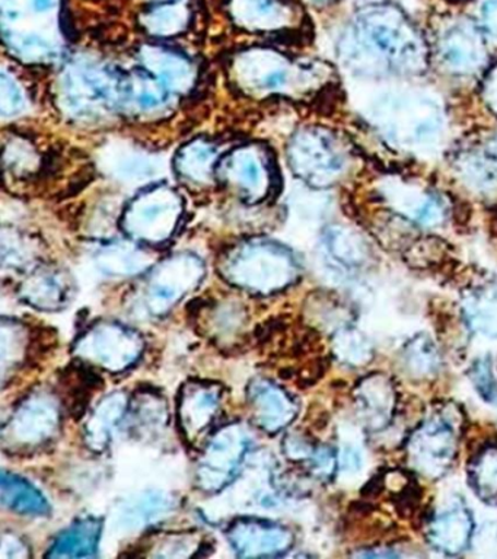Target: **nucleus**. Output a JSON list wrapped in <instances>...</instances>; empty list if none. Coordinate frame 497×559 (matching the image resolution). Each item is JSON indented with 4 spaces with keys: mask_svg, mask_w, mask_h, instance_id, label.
I'll return each instance as SVG.
<instances>
[{
    "mask_svg": "<svg viewBox=\"0 0 497 559\" xmlns=\"http://www.w3.org/2000/svg\"><path fill=\"white\" fill-rule=\"evenodd\" d=\"M347 41L348 61L364 74H417L427 68L425 39L409 17L391 4L362 11Z\"/></svg>",
    "mask_w": 497,
    "mask_h": 559,
    "instance_id": "1",
    "label": "nucleus"
},
{
    "mask_svg": "<svg viewBox=\"0 0 497 559\" xmlns=\"http://www.w3.org/2000/svg\"><path fill=\"white\" fill-rule=\"evenodd\" d=\"M375 120L392 142L427 147L442 133V114L434 99L417 94L392 95L377 105Z\"/></svg>",
    "mask_w": 497,
    "mask_h": 559,
    "instance_id": "2",
    "label": "nucleus"
},
{
    "mask_svg": "<svg viewBox=\"0 0 497 559\" xmlns=\"http://www.w3.org/2000/svg\"><path fill=\"white\" fill-rule=\"evenodd\" d=\"M460 421L455 411H436L423 421L409 441V459L414 469L427 478L447 474L455 459Z\"/></svg>",
    "mask_w": 497,
    "mask_h": 559,
    "instance_id": "3",
    "label": "nucleus"
},
{
    "mask_svg": "<svg viewBox=\"0 0 497 559\" xmlns=\"http://www.w3.org/2000/svg\"><path fill=\"white\" fill-rule=\"evenodd\" d=\"M379 194L392 212L423 226H438L447 217L443 200L426 187L414 186L400 177H388L379 187Z\"/></svg>",
    "mask_w": 497,
    "mask_h": 559,
    "instance_id": "4",
    "label": "nucleus"
},
{
    "mask_svg": "<svg viewBox=\"0 0 497 559\" xmlns=\"http://www.w3.org/2000/svg\"><path fill=\"white\" fill-rule=\"evenodd\" d=\"M438 52L445 68L460 76L478 72L487 57L482 35L465 22L449 26L440 35Z\"/></svg>",
    "mask_w": 497,
    "mask_h": 559,
    "instance_id": "5",
    "label": "nucleus"
},
{
    "mask_svg": "<svg viewBox=\"0 0 497 559\" xmlns=\"http://www.w3.org/2000/svg\"><path fill=\"white\" fill-rule=\"evenodd\" d=\"M356 402L366 427L379 430L390 423L395 406V391L387 376L375 373L362 380Z\"/></svg>",
    "mask_w": 497,
    "mask_h": 559,
    "instance_id": "6",
    "label": "nucleus"
},
{
    "mask_svg": "<svg viewBox=\"0 0 497 559\" xmlns=\"http://www.w3.org/2000/svg\"><path fill=\"white\" fill-rule=\"evenodd\" d=\"M473 536V518L461 506H453L431 520L427 537L440 552L457 555L469 546Z\"/></svg>",
    "mask_w": 497,
    "mask_h": 559,
    "instance_id": "7",
    "label": "nucleus"
},
{
    "mask_svg": "<svg viewBox=\"0 0 497 559\" xmlns=\"http://www.w3.org/2000/svg\"><path fill=\"white\" fill-rule=\"evenodd\" d=\"M464 309L466 321L474 331L490 336V338H496L497 290L495 288H483V290L474 292L465 300Z\"/></svg>",
    "mask_w": 497,
    "mask_h": 559,
    "instance_id": "8",
    "label": "nucleus"
},
{
    "mask_svg": "<svg viewBox=\"0 0 497 559\" xmlns=\"http://www.w3.org/2000/svg\"><path fill=\"white\" fill-rule=\"evenodd\" d=\"M470 479L482 500H497V443H488L475 454L470 466Z\"/></svg>",
    "mask_w": 497,
    "mask_h": 559,
    "instance_id": "9",
    "label": "nucleus"
},
{
    "mask_svg": "<svg viewBox=\"0 0 497 559\" xmlns=\"http://www.w3.org/2000/svg\"><path fill=\"white\" fill-rule=\"evenodd\" d=\"M2 500L12 510L24 514H46L49 506L42 493L25 480L3 474Z\"/></svg>",
    "mask_w": 497,
    "mask_h": 559,
    "instance_id": "10",
    "label": "nucleus"
},
{
    "mask_svg": "<svg viewBox=\"0 0 497 559\" xmlns=\"http://www.w3.org/2000/svg\"><path fill=\"white\" fill-rule=\"evenodd\" d=\"M98 524L91 520L76 524L75 527L69 528L59 537L58 544L55 545V552L50 555H69V557H86L93 554L95 549V540L98 537Z\"/></svg>",
    "mask_w": 497,
    "mask_h": 559,
    "instance_id": "11",
    "label": "nucleus"
},
{
    "mask_svg": "<svg viewBox=\"0 0 497 559\" xmlns=\"http://www.w3.org/2000/svg\"><path fill=\"white\" fill-rule=\"evenodd\" d=\"M404 362L414 378H430L439 369L438 352L427 336H417L405 347Z\"/></svg>",
    "mask_w": 497,
    "mask_h": 559,
    "instance_id": "12",
    "label": "nucleus"
},
{
    "mask_svg": "<svg viewBox=\"0 0 497 559\" xmlns=\"http://www.w3.org/2000/svg\"><path fill=\"white\" fill-rule=\"evenodd\" d=\"M331 252L342 264L364 265L368 261L369 248L364 238L351 229H339L331 234Z\"/></svg>",
    "mask_w": 497,
    "mask_h": 559,
    "instance_id": "13",
    "label": "nucleus"
},
{
    "mask_svg": "<svg viewBox=\"0 0 497 559\" xmlns=\"http://www.w3.org/2000/svg\"><path fill=\"white\" fill-rule=\"evenodd\" d=\"M338 353L352 366H364L372 357V345L357 331H346L338 338Z\"/></svg>",
    "mask_w": 497,
    "mask_h": 559,
    "instance_id": "14",
    "label": "nucleus"
},
{
    "mask_svg": "<svg viewBox=\"0 0 497 559\" xmlns=\"http://www.w3.org/2000/svg\"><path fill=\"white\" fill-rule=\"evenodd\" d=\"M471 379H473L475 388L482 393L484 400L497 402V386L488 361H478L477 365L473 367Z\"/></svg>",
    "mask_w": 497,
    "mask_h": 559,
    "instance_id": "15",
    "label": "nucleus"
},
{
    "mask_svg": "<svg viewBox=\"0 0 497 559\" xmlns=\"http://www.w3.org/2000/svg\"><path fill=\"white\" fill-rule=\"evenodd\" d=\"M480 21L488 35L497 38V0H486L480 9Z\"/></svg>",
    "mask_w": 497,
    "mask_h": 559,
    "instance_id": "16",
    "label": "nucleus"
},
{
    "mask_svg": "<svg viewBox=\"0 0 497 559\" xmlns=\"http://www.w3.org/2000/svg\"><path fill=\"white\" fill-rule=\"evenodd\" d=\"M483 99L487 107L497 116V63L488 70L483 82Z\"/></svg>",
    "mask_w": 497,
    "mask_h": 559,
    "instance_id": "17",
    "label": "nucleus"
},
{
    "mask_svg": "<svg viewBox=\"0 0 497 559\" xmlns=\"http://www.w3.org/2000/svg\"><path fill=\"white\" fill-rule=\"evenodd\" d=\"M283 81H285V73H274L268 79V85L276 86L279 83H283Z\"/></svg>",
    "mask_w": 497,
    "mask_h": 559,
    "instance_id": "18",
    "label": "nucleus"
},
{
    "mask_svg": "<svg viewBox=\"0 0 497 559\" xmlns=\"http://www.w3.org/2000/svg\"><path fill=\"white\" fill-rule=\"evenodd\" d=\"M488 151L492 152V155L496 157L497 160V135L492 140L490 144L487 146Z\"/></svg>",
    "mask_w": 497,
    "mask_h": 559,
    "instance_id": "19",
    "label": "nucleus"
},
{
    "mask_svg": "<svg viewBox=\"0 0 497 559\" xmlns=\"http://www.w3.org/2000/svg\"><path fill=\"white\" fill-rule=\"evenodd\" d=\"M36 4L40 9H46L50 7L51 0H36Z\"/></svg>",
    "mask_w": 497,
    "mask_h": 559,
    "instance_id": "20",
    "label": "nucleus"
}]
</instances>
